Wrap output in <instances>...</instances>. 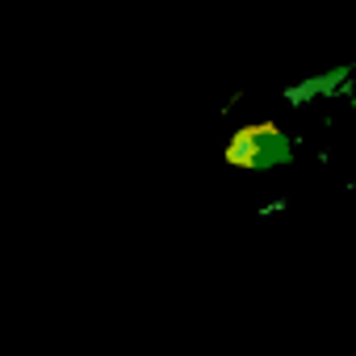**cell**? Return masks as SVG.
Wrapping results in <instances>:
<instances>
[{
    "label": "cell",
    "instance_id": "cell-2",
    "mask_svg": "<svg viewBox=\"0 0 356 356\" xmlns=\"http://www.w3.org/2000/svg\"><path fill=\"white\" fill-rule=\"evenodd\" d=\"M348 84H352V76H348V72H335V76H310V80L289 84V88L281 92V101H285V105H306V101L327 97V92H352Z\"/></svg>",
    "mask_w": 356,
    "mask_h": 356
},
{
    "label": "cell",
    "instance_id": "cell-1",
    "mask_svg": "<svg viewBox=\"0 0 356 356\" xmlns=\"http://www.w3.org/2000/svg\"><path fill=\"white\" fill-rule=\"evenodd\" d=\"M277 134H281L277 122H248L243 130H235L231 147L222 151V163H231V168H268V163H281L285 159L281 151L277 155L260 151V138H277Z\"/></svg>",
    "mask_w": 356,
    "mask_h": 356
}]
</instances>
